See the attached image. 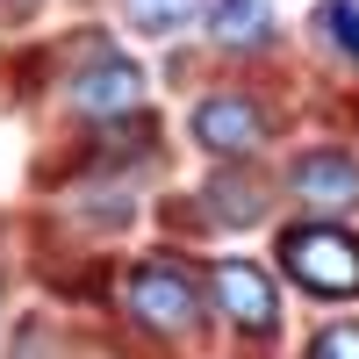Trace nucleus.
Returning <instances> with one entry per match:
<instances>
[{
	"label": "nucleus",
	"instance_id": "nucleus-1",
	"mask_svg": "<svg viewBox=\"0 0 359 359\" xmlns=\"http://www.w3.org/2000/svg\"><path fill=\"white\" fill-rule=\"evenodd\" d=\"M130 316L144 323V331H158V338L194 331V323H201V287H194V273H187L180 259H144L137 273H130Z\"/></svg>",
	"mask_w": 359,
	"mask_h": 359
},
{
	"label": "nucleus",
	"instance_id": "nucleus-2",
	"mask_svg": "<svg viewBox=\"0 0 359 359\" xmlns=\"http://www.w3.org/2000/svg\"><path fill=\"white\" fill-rule=\"evenodd\" d=\"M280 266L309 294H359V245L331 223H302L280 237Z\"/></svg>",
	"mask_w": 359,
	"mask_h": 359
},
{
	"label": "nucleus",
	"instance_id": "nucleus-3",
	"mask_svg": "<svg viewBox=\"0 0 359 359\" xmlns=\"http://www.w3.org/2000/svg\"><path fill=\"white\" fill-rule=\"evenodd\" d=\"M194 144L216 158H245L266 144V108L245 94H208V101H194Z\"/></svg>",
	"mask_w": 359,
	"mask_h": 359
},
{
	"label": "nucleus",
	"instance_id": "nucleus-4",
	"mask_svg": "<svg viewBox=\"0 0 359 359\" xmlns=\"http://www.w3.org/2000/svg\"><path fill=\"white\" fill-rule=\"evenodd\" d=\"M294 201H309L316 216H345V208H359V158L352 151H302L294 158Z\"/></svg>",
	"mask_w": 359,
	"mask_h": 359
},
{
	"label": "nucleus",
	"instance_id": "nucleus-5",
	"mask_svg": "<svg viewBox=\"0 0 359 359\" xmlns=\"http://www.w3.org/2000/svg\"><path fill=\"white\" fill-rule=\"evenodd\" d=\"M216 309L237 323V331H273V323H280L273 273H259L252 259H223L216 266Z\"/></svg>",
	"mask_w": 359,
	"mask_h": 359
},
{
	"label": "nucleus",
	"instance_id": "nucleus-6",
	"mask_svg": "<svg viewBox=\"0 0 359 359\" xmlns=\"http://www.w3.org/2000/svg\"><path fill=\"white\" fill-rule=\"evenodd\" d=\"M137 94H144V72L130 65V57H101L94 72L72 79V101L86 115H123V108H137Z\"/></svg>",
	"mask_w": 359,
	"mask_h": 359
},
{
	"label": "nucleus",
	"instance_id": "nucleus-7",
	"mask_svg": "<svg viewBox=\"0 0 359 359\" xmlns=\"http://www.w3.org/2000/svg\"><path fill=\"white\" fill-rule=\"evenodd\" d=\"M208 36L223 50H259V43H273V8L266 0H216L208 8Z\"/></svg>",
	"mask_w": 359,
	"mask_h": 359
},
{
	"label": "nucleus",
	"instance_id": "nucleus-8",
	"mask_svg": "<svg viewBox=\"0 0 359 359\" xmlns=\"http://www.w3.org/2000/svg\"><path fill=\"white\" fill-rule=\"evenodd\" d=\"M201 194H208V216H216V223H230V230H245V223H259V216H266L259 180H245V172H216Z\"/></svg>",
	"mask_w": 359,
	"mask_h": 359
},
{
	"label": "nucleus",
	"instance_id": "nucleus-9",
	"mask_svg": "<svg viewBox=\"0 0 359 359\" xmlns=\"http://www.w3.org/2000/svg\"><path fill=\"white\" fill-rule=\"evenodd\" d=\"M201 15V0H130V22L144 36H172V29H187Z\"/></svg>",
	"mask_w": 359,
	"mask_h": 359
},
{
	"label": "nucleus",
	"instance_id": "nucleus-10",
	"mask_svg": "<svg viewBox=\"0 0 359 359\" xmlns=\"http://www.w3.org/2000/svg\"><path fill=\"white\" fill-rule=\"evenodd\" d=\"M316 36L359 57V0H316Z\"/></svg>",
	"mask_w": 359,
	"mask_h": 359
},
{
	"label": "nucleus",
	"instance_id": "nucleus-11",
	"mask_svg": "<svg viewBox=\"0 0 359 359\" xmlns=\"http://www.w3.org/2000/svg\"><path fill=\"white\" fill-rule=\"evenodd\" d=\"M309 359H359V323H331V331L309 345Z\"/></svg>",
	"mask_w": 359,
	"mask_h": 359
}]
</instances>
